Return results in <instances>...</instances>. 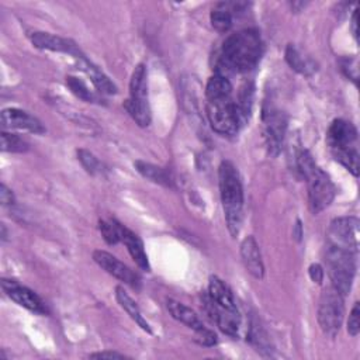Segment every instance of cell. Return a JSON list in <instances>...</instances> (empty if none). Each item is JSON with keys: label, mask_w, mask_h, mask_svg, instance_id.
Here are the masks:
<instances>
[{"label": "cell", "mask_w": 360, "mask_h": 360, "mask_svg": "<svg viewBox=\"0 0 360 360\" xmlns=\"http://www.w3.org/2000/svg\"><path fill=\"white\" fill-rule=\"evenodd\" d=\"M241 258L243 262L245 269L255 277V279H264L265 275V266L262 261V255L258 242H256L255 237H248L241 243Z\"/></svg>", "instance_id": "obj_15"}, {"label": "cell", "mask_w": 360, "mask_h": 360, "mask_svg": "<svg viewBox=\"0 0 360 360\" xmlns=\"http://www.w3.org/2000/svg\"><path fill=\"white\" fill-rule=\"evenodd\" d=\"M67 85L71 89V92L76 97L82 98L83 101H87V103H97L98 101L97 96L92 90H89V87L86 86V83L83 80H80V79H78L75 76H68L67 78Z\"/></svg>", "instance_id": "obj_29"}, {"label": "cell", "mask_w": 360, "mask_h": 360, "mask_svg": "<svg viewBox=\"0 0 360 360\" xmlns=\"http://www.w3.org/2000/svg\"><path fill=\"white\" fill-rule=\"evenodd\" d=\"M352 33H353V37L357 40V10H354V13L352 16Z\"/></svg>", "instance_id": "obj_36"}, {"label": "cell", "mask_w": 360, "mask_h": 360, "mask_svg": "<svg viewBox=\"0 0 360 360\" xmlns=\"http://www.w3.org/2000/svg\"><path fill=\"white\" fill-rule=\"evenodd\" d=\"M287 130V117L280 110L271 108L264 112V135L271 155L277 157Z\"/></svg>", "instance_id": "obj_10"}, {"label": "cell", "mask_w": 360, "mask_h": 360, "mask_svg": "<svg viewBox=\"0 0 360 360\" xmlns=\"http://www.w3.org/2000/svg\"><path fill=\"white\" fill-rule=\"evenodd\" d=\"M166 307L169 314L179 323L185 324L186 327H189L190 329H193L196 332V341L203 345V346H214L217 343V335L212 331L204 327V324L201 323V320L197 317V314L189 308L187 305L173 300V298H168L166 300Z\"/></svg>", "instance_id": "obj_8"}, {"label": "cell", "mask_w": 360, "mask_h": 360, "mask_svg": "<svg viewBox=\"0 0 360 360\" xmlns=\"http://www.w3.org/2000/svg\"><path fill=\"white\" fill-rule=\"evenodd\" d=\"M253 96H255V86L252 82H245L238 92V97L235 101V109L238 114V120L241 126H245L252 114L253 108Z\"/></svg>", "instance_id": "obj_19"}, {"label": "cell", "mask_w": 360, "mask_h": 360, "mask_svg": "<svg viewBox=\"0 0 360 360\" xmlns=\"http://www.w3.org/2000/svg\"><path fill=\"white\" fill-rule=\"evenodd\" d=\"M0 201H2V205H5V207L13 205L15 201H16L13 191L6 185L0 186Z\"/></svg>", "instance_id": "obj_34"}, {"label": "cell", "mask_w": 360, "mask_h": 360, "mask_svg": "<svg viewBox=\"0 0 360 360\" xmlns=\"http://www.w3.org/2000/svg\"><path fill=\"white\" fill-rule=\"evenodd\" d=\"M293 235L295 237V239H297V241H300V239H301V237H302V232H301V221H297L295 231H294V234H293Z\"/></svg>", "instance_id": "obj_37"}, {"label": "cell", "mask_w": 360, "mask_h": 360, "mask_svg": "<svg viewBox=\"0 0 360 360\" xmlns=\"http://www.w3.org/2000/svg\"><path fill=\"white\" fill-rule=\"evenodd\" d=\"M356 255L354 252L328 245L325 253V264L331 286L346 297L352 289L356 275Z\"/></svg>", "instance_id": "obj_4"}, {"label": "cell", "mask_w": 360, "mask_h": 360, "mask_svg": "<svg viewBox=\"0 0 360 360\" xmlns=\"http://www.w3.org/2000/svg\"><path fill=\"white\" fill-rule=\"evenodd\" d=\"M210 22H212V26L214 27V30H217L218 33H227L231 30L232 22H234V15L227 2L218 3L213 9V12L210 15Z\"/></svg>", "instance_id": "obj_26"}, {"label": "cell", "mask_w": 360, "mask_h": 360, "mask_svg": "<svg viewBox=\"0 0 360 360\" xmlns=\"http://www.w3.org/2000/svg\"><path fill=\"white\" fill-rule=\"evenodd\" d=\"M290 6H291V9H293L294 12H300L302 8L307 6V3H302V2H293Z\"/></svg>", "instance_id": "obj_38"}, {"label": "cell", "mask_w": 360, "mask_h": 360, "mask_svg": "<svg viewBox=\"0 0 360 360\" xmlns=\"http://www.w3.org/2000/svg\"><path fill=\"white\" fill-rule=\"evenodd\" d=\"M207 117L212 128L221 135H235L241 127L232 97L207 100Z\"/></svg>", "instance_id": "obj_7"}, {"label": "cell", "mask_w": 360, "mask_h": 360, "mask_svg": "<svg viewBox=\"0 0 360 360\" xmlns=\"http://www.w3.org/2000/svg\"><path fill=\"white\" fill-rule=\"evenodd\" d=\"M120 228H121V223H119L117 220H100L98 221V230L101 232V237L105 238V241L109 245H117L119 242H121Z\"/></svg>", "instance_id": "obj_28"}, {"label": "cell", "mask_w": 360, "mask_h": 360, "mask_svg": "<svg viewBox=\"0 0 360 360\" xmlns=\"http://www.w3.org/2000/svg\"><path fill=\"white\" fill-rule=\"evenodd\" d=\"M232 93V85L227 76L216 74L212 76L205 86V97L207 100H216L223 97H230Z\"/></svg>", "instance_id": "obj_25"}, {"label": "cell", "mask_w": 360, "mask_h": 360, "mask_svg": "<svg viewBox=\"0 0 360 360\" xmlns=\"http://www.w3.org/2000/svg\"><path fill=\"white\" fill-rule=\"evenodd\" d=\"M356 139H357L356 127L352 123L342 119L334 120L327 132V142L331 149L353 146Z\"/></svg>", "instance_id": "obj_16"}, {"label": "cell", "mask_w": 360, "mask_h": 360, "mask_svg": "<svg viewBox=\"0 0 360 360\" xmlns=\"http://www.w3.org/2000/svg\"><path fill=\"white\" fill-rule=\"evenodd\" d=\"M0 138H2V151L3 152H10V153H23L27 152L30 149L28 144L19 137L17 134L13 132H8V131H2L0 134Z\"/></svg>", "instance_id": "obj_27"}, {"label": "cell", "mask_w": 360, "mask_h": 360, "mask_svg": "<svg viewBox=\"0 0 360 360\" xmlns=\"http://www.w3.org/2000/svg\"><path fill=\"white\" fill-rule=\"evenodd\" d=\"M79 64L80 68L86 72V75L90 78L92 83L94 85V87L105 94H116L117 93V86L110 80V78L108 75L103 74L96 65H93L85 55L79 57Z\"/></svg>", "instance_id": "obj_18"}, {"label": "cell", "mask_w": 360, "mask_h": 360, "mask_svg": "<svg viewBox=\"0 0 360 360\" xmlns=\"http://www.w3.org/2000/svg\"><path fill=\"white\" fill-rule=\"evenodd\" d=\"M0 121H2V127L5 130H24L33 134L45 132V127L37 117L20 109H5Z\"/></svg>", "instance_id": "obj_14"}, {"label": "cell", "mask_w": 360, "mask_h": 360, "mask_svg": "<svg viewBox=\"0 0 360 360\" xmlns=\"http://www.w3.org/2000/svg\"><path fill=\"white\" fill-rule=\"evenodd\" d=\"M124 108L139 127L151 124V109L148 101V75L144 64L137 65L130 80V97Z\"/></svg>", "instance_id": "obj_5"}, {"label": "cell", "mask_w": 360, "mask_h": 360, "mask_svg": "<svg viewBox=\"0 0 360 360\" xmlns=\"http://www.w3.org/2000/svg\"><path fill=\"white\" fill-rule=\"evenodd\" d=\"M297 169L307 180L308 186V205L313 214L324 212L334 201L336 189L331 178L317 166L313 155L302 149L297 155Z\"/></svg>", "instance_id": "obj_2"}, {"label": "cell", "mask_w": 360, "mask_h": 360, "mask_svg": "<svg viewBox=\"0 0 360 360\" xmlns=\"http://www.w3.org/2000/svg\"><path fill=\"white\" fill-rule=\"evenodd\" d=\"M359 225L356 217H339L331 223L329 227V245L357 253L359 250Z\"/></svg>", "instance_id": "obj_9"}, {"label": "cell", "mask_w": 360, "mask_h": 360, "mask_svg": "<svg viewBox=\"0 0 360 360\" xmlns=\"http://www.w3.org/2000/svg\"><path fill=\"white\" fill-rule=\"evenodd\" d=\"M90 359H124L126 356L123 353H117V352H97V353H92L89 354Z\"/></svg>", "instance_id": "obj_35"}, {"label": "cell", "mask_w": 360, "mask_h": 360, "mask_svg": "<svg viewBox=\"0 0 360 360\" xmlns=\"http://www.w3.org/2000/svg\"><path fill=\"white\" fill-rule=\"evenodd\" d=\"M343 298L345 297L332 286L327 287L321 294L318 304V324L323 332L329 338H335L341 331L345 316Z\"/></svg>", "instance_id": "obj_6"}, {"label": "cell", "mask_w": 360, "mask_h": 360, "mask_svg": "<svg viewBox=\"0 0 360 360\" xmlns=\"http://www.w3.org/2000/svg\"><path fill=\"white\" fill-rule=\"evenodd\" d=\"M284 55H286V61L290 65V68L294 69L295 72L301 74V75L310 76L317 69L316 64L311 60L302 57V54L300 53V51L294 45H291V44L287 45Z\"/></svg>", "instance_id": "obj_23"}, {"label": "cell", "mask_w": 360, "mask_h": 360, "mask_svg": "<svg viewBox=\"0 0 360 360\" xmlns=\"http://www.w3.org/2000/svg\"><path fill=\"white\" fill-rule=\"evenodd\" d=\"M209 295L223 308L227 310H238L234 295L230 290V287L217 276L210 277L209 283Z\"/></svg>", "instance_id": "obj_21"}, {"label": "cell", "mask_w": 360, "mask_h": 360, "mask_svg": "<svg viewBox=\"0 0 360 360\" xmlns=\"http://www.w3.org/2000/svg\"><path fill=\"white\" fill-rule=\"evenodd\" d=\"M2 289L8 294L9 298H12L20 307L26 308V310H28L34 314H38V316L48 314V308H46L45 302L41 300V297L37 293H34L33 290H30L28 287L20 284L19 282L3 279Z\"/></svg>", "instance_id": "obj_12"}, {"label": "cell", "mask_w": 360, "mask_h": 360, "mask_svg": "<svg viewBox=\"0 0 360 360\" xmlns=\"http://www.w3.org/2000/svg\"><path fill=\"white\" fill-rule=\"evenodd\" d=\"M0 230H2V234H0V237H2V242H6L8 241V230H6V225L2 224L0 225Z\"/></svg>", "instance_id": "obj_39"}, {"label": "cell", "mask_w": 360, "mask_h": 360, "mask_svg": "<svg viewBox=\"0 0 360 360\" xmlns=\"http://www.w3.org/2000/svg\"><path fill=\"white\" fill-rule=\"evenodd\" d=\"M135 169L138 171V173H141L145 179L153 182V183H158L166 187H172L173 179L169 171H166L165 168H160L157 165H152L144 161H137L134 164Z\"/></svg>", "instance_id": "obj_22"}, {"label": "cell", "mask_w": 360, "mask_h": 360, "mask_svg": "<svg viewBox=\"0 0 360 360\" xmlns=\"http://www.w3.org/2000/svg\"><path fill=\"white\" fill-rule=\"evenodd\" d=\"M93 261L109 275L114 276L120 282L128 284L130 287L138 290L141 287V277L138 273H135L131 268H128L126 264L119 261L116 256L106 250H94L93 252Z\"/></svg>", "instance_id": "obj_11"}, {"label": "cell", "mask_w": 360, "mask_h": 360, "mask_svg": "<svg viewBox=\"0 0 360 360\" xmlns=\"http://www.w3.org/2000/svg\"><path fill=\"white\" fill-rule=\"evenodd\" d=\"M308 275H310V277L314 283L321 284L324 282L325 272H324V268L320 264H313L310 268H308Z\"/></svg>", "instance_id": "obj_33"}, {"label": "cell", "mask_w": 360, "mask_h": 360, "mask_svg": "<svg viewBox=\"0 0 360 360\" xmlns=\"http://www.w3.org/2000/svg\"><path fill=\"white\" fill-rule=\"evenodd\" d=\"M116 298H117L119 304L121 305V308H124L126 313L131 317V320L135 321V324H138L145 332L152 334V329H151L149 324L145 321V318L142 317V314L139 311V307L132 300V297L124 290V287H121V286L116 287Z\"/></svg>", "instance_id": "obj_20"}, {"label": "cell", "mask_w": 360, "mask_h": 360, "mask_svg": "<svg viewBox=\"0 0 360 360\" xmlns=\"http://www.w3.org/2000/svg\"><path fill=\"white\" fill-rule=\"evenodd\" d=\"M120 235H121V242L127 246L131 258L138 265V268H141L145 272H149L151 266H149V261H148V255L144 249V243H142L141 238L135 232H132L131 230L124 227L123 224L120 228Z\"/></svg>", "instance_id": "obj_17"}, {"label": "cell", "mask_w": 360, "mask_h": 360, "mask_svg": "<svg viewBox=\"0 0 360 360\" xmlns=\"http://www.w3.org/2000/svg\"><path fill=\"white\" fill-rule=\"evenodd\" d=\"M341 69H342V72L345 74L346 78H349L354 83H357L359 69H357V61L356 60H350V58L342 60L341 61Z\"/></svg>", "instance_id": "obj_32"}, {"label": "cell", "mask_w": 360, "mask_h": 360, "mask_svg": "<svg viewBox=\"0 0 360 360\" xmlns=\"http://www.w3.org/2000/svg\"><path fill=\"white\" fill-rule=\"evenodd\" d=\"M78 160L80 161L82 166L86 169V172L89 175H101L103 172V166L100 164V161L93 155V153L87 149H78Z\"/></svg>", "instance_id": "obj_30"}, {"label": "cell", "mask_w": 360, "mask_h": 360, "mask_svg": "<svg viewBox=\"0 0 360 360\" xmlns=\"http://www.w3.org/2000/svg\"><path fill=\"white\" fill-rule=\"evenodd\" d=\"M218 182L227 227L235 238L241 231L243 218V190L239 173L232 162H221L218 169Z\"/></svg>", "instance_id": "obj_3"}, {"label": "cell", "mask_w": 360, "mask_h": 360, "mask_svg": "<svg viewBox=\"0 0 360 360\" xmlns=\"http://www.w3.org/2000/svg\"><path fill=\"white\" fill-rule=\"evenodd\" d=\"M332 157L336 162H339L342 166H345L354 178L359 176V152L353 146H346V148H334L331 149Z\"/></svg>", "instance_id": "obj_24"}, {"label": "cell", "mask_w": 360, "mask_h": 360, "mask_svg": "<svg viewBox=\"0 0 360 360\" xmlns=\"http://www.w3.org/2000/svg\"><path fill=\"white\" fill-rule=\"evenodd\" d=\"M348 332L350 336H357L360 332V304L354 302L349 320H348Z\"/></svg>", "instance_id": "obj_31"}, {"label": "cell", "mask_w": 360, "mask_h": 360, "mask_svg": "<svg viewBox=\"0 0 360 360\" xmlns=\"http://www.w3.org/2000/svg\"><path fill=\"white\" fill-rule=\"evenodd\" d=\"M30 41L33 42L34 46L40 49H46V51H54V53H64L75 57L76 60L82 57L83 54L80 53V49L78 45L68 38H62L49 33H42V31H34L28 34Z\"/></svg>", "instance_id": "obj_13"}, {"label": "cell", "mask_w": 360, "mask_h": 360, "mask_svg": "<svg viewBox=\"0 0 360 360\" xmlns=\"http://www.w3.org/2000/svg\"><path fill=\"white\" fill-rule=\"evenodd\" d=\"M264 55V41L258 30L245 28L231 34L223 44L217 74H245L256 68Z\"/></svg>", "instance_id": "obj_1"}]
</instances>
